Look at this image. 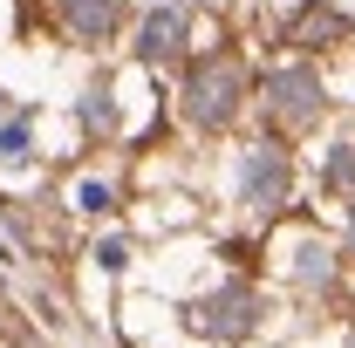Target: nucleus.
<instances>
[{
  "label": "nucleus",
  "mask_w": 355,
  "mask_h": 348,
  "mask_svg": "<svg viewBox=\"0 0 355 348\" xmlns=\"http://www.w3.org/2000/svg\"><path fill=\"white\" fill-rule=\"evenodd\" d=\"M76 21H83V28H96V35H103V28H110V0H83V7H76Z\"/></svg>",
  "instance_id": "f257e3e1"
}]
</instances>
